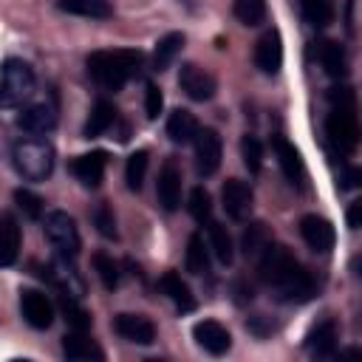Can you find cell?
Here are the masks:
<instances>
[{
	"instance_id": "1",
	"label": "cell",
	"mask_w": 362,
	"mask_h": 362,
	"mask_svg": "<svg viewBox=\"0 0 362 362\" xmlns=\"http://www.w3.org/2000/svg\"><path fill=\"white\" fill-rule=\"evenodd\" d=\"M257 274L274 291V297L283 300V303H305L314 294L311 274L291 257L288 249H283L277 243H269L260 252V257H257Z\"/></svg>"
},
{
	"instance_id": "2",
	"label": "cell",
	"mask_w": 362,
	"mask_h": 362,
	"mask_svg": "<svg viewBox=\"0 0 362 362\" xmlns=\"http://www.w3.org/2000/svg\"><path fill=\"white\" fill-rule=\"evenodd\" d=\"M144 54L136 48H116V51H93L88 57V74L102 90H122L127 79L139 74Z\"/></svg>"
},
{
	"instance_id": "3",
	"label": "cell",
	"mask_w": 362,
	"mask_h": 362,
	"mask_svg": "<svg viewBox=\"0 0 362 362\" xmlns=\"http://www.w3.org/2000/svg\"><path fill=\"white\" fill-rule=\"evenodd\" d=\"M331 113L325 119V136L337 153H354L359 144V124H356V99L351 88H334L331 93Z\"/></svg>"
},
{
	"instance_id": "4",
	"label": "cell",
	"mask_w": 362,
	"mask_h": 362,
	"mask_svg": "<svg viewBox=\"0 0 362 362\" xmlns=\"http://www.w3.org/2000/svg\"><path fill=\"white\" fill-rule=\"evenodd\" d=\"M11 161H14V170L25 178V181H45L51 173H54V147L45 141V139H20L14 147H11Z\"/></svg>"
},
{
	"instance_id": "5",
	"label": "cell",
	"mask_w": 362,
	"mask_h": 362,
	"mask_svg": "<svg viewBox=\"0 0 362 362\" xmlns=\"http://www.w3.org/2000/svg\"><path fill=\"white\" fill-rule=\"evenodd\" d=\"M34 71L28 62L8 57L0 68V107H23L34 93Z\"/></svg>"
},
{
	"instance_id": "6",
	"label": "cell",
	"mask_w": 362,
	"mask_h": 362,
	"mask_svg": "<svg viewBox=\"0 0 362 362\" xmlns=\"http://www.w3.org/2000/svg\"><path fill=\"white\" fill-rule=\"evenodd\" d=\"M45 238L51 240V246L59 255H68V257L79 255V232H76V223L68 212L54 209L45 215Z\"/></svg>"
},
{
	"instance_id": "7",
	"label": "cell",
	"mask_w": 362,
	"mask_h": 362,
	"mask_svg": "<svg viewBox=\"0 0 362 362\" xmlns=\"http://www.w3.org/2000/svg\"><path fill=\"white\" fill-rule=\"evenodd\" d=\"M192 141H195V170H198V175H212V173H218L221 156H223V144H221L218 130L204 127V130L195 133Z\"/></svg>"
},
{
	"instance_id": "8",
	"label": "cell",
	"mask_w": 362,
	"mask_h": 362,
	"mask_svg": "<svg viewBox=\"0 0 362 362\" xmlns=\"http://www.w3.org/2000/svg\"><path fill=\"white\" fill-rule=\"evenodd\" d=\"M20 311H23V320L37 331L51 328V322H54V303L40 288H23L20 291Z\"/></svg>"
},
{
	"instance_id": "9",
	"label": "cell",
	"mask_w": 362,
	"mask_h": 362,
	"mask_svg": "<svg viewBox=\"0 0 362 362\" xmlns=\"http://www.w3.org/2000/svg\"><path fill=\"white\" fill-rule=\"evenodd\" d=\"M45 272H48V280H51L62 294H71V297H76V300L85 294V280L79 277V272H76V266H74V257L57 252V257L48 263Z\"/></svg>"
},
{
	"instance_id": "10",
	"label": "cell",
	"mask_w": 362,
	"mask_h": 362,
	"mask_svg": "<svg viewBox=\"0 0 362 362\" xmlns=\"http://www.w3.org/2000/svg\"><path fill=\"white\" fill-rule=\"evenodd\" d=\"M178 85H181V90L192 99V102H206V99H212L215 96V76L212 74H206L204 68H198L195 62H187V65H181V71H178Z\"/></svg>"
},
{
	"instance_id": "11",
	"label": "cell",
	"mask_w": 362,
	"mask_h": 362,
	"mask_svg": "<svg viewBox=\"0 0 362 362\" xmlns=\"http://www.w3.org/2000/svg\"><path fill=\"white\" fill-rule=\"evenodd\" d=\"M156 198L161 204V209L175 212L181 204V170L173 158H167L158 170V181H156Z\"/></svg>"
},
{
	"instance_id": "12",
	"label": "cell",
	"mask_w": 362,
	"mask_h": 362,
	"mask_svg": "<svg viewBox=\"0 0 362 362\" xmlns=\"http://www.w3.org/2000/svg\"><path fill=\"white\" fill-rule=\"evenodd\" d=\"M221 201H223V209L232 221H246L252 215V189L246 181L240 178H229L221 189Z\"/></svg>"
},
{
	"instance_id": "13",
	"label": "cell",
	"mask_w": 362,
	"mask_h": 362,
	"mask_svg": "<svg viewBox=\"0 0 362 362\" xmlns=\"http://www.w3.org/2000/svg\"><path fill=\"white\" fill-rule=\"evenodd\" d=\"M300 235L314 252H328V249H334V240H337L331 221L322 215H303L300 218Z\"/></svg>"
},
{
	"instance_id": "14",
	"label": "cell",
	"mask_w": 362,
	"mask_h": 362,
	"mask_svg": "<svg viewBox=\"0 0 362 362\" xmlns=\"http://www.w3.org/2000/svg\"><path fill=\"white\" fill-rule=\"evenodd\" d=\"M255 65L263 74H277L283 65V40L277 28H269L257 42H255Z\"/></svg>"
},
{
	"instance_id": "15",
	"label": "cell",
	"mask_w": 362,
	"mask_h": 362,
	"mask_svg": "<svg viewBox=\"0 0 362 362\" xmlns=\"http://www.w3.org/2000/svg\"><path fill=\"white\" fill-rule=\"evenodd\" d=\"M105 164H107V153L105 150H93V153H82L71 161V173L76 175V181L88 189H96L102 184L105 175Z\"/></svg>"
},
{
	"instance_id": "16",
	"label": "cell",
	"mask_w": 362,
	"mask_h": 362,
	"mask_svg": "<svg viewBox=\"0 0 362 362\" xmlns=\"http://www.w3.org/2000/svg\"><path fill=\"white\" fill-rule=\"evenodd\" d=\"M113 331L136 345H150L156 339V325L144 317V314H116L113 320Z\"/></svg>"
},
{
	"instance_id": "17",
	"label": "cell",
	"mask_w": 362,
	"mask_h": 362,
	"mask_svg": "<svg viewBox=\"0 0 362 362\" xmlns=\"http://www.w3.org/2000/svg\"><path fill=\"white\" fill-rule=\"evenodd\" d=\"M192 337H195V342H198L206 354H212V356L226 354V351H229V345H232L229 331H226L221 322H215V320H201V322H195Z\"/></svg>"
},
{
	"instance_id": "18",
	"label": "cell",
	"mask_w": 362,
	"mask_h": 362,
	"mask_svg": "<svg viewBox=\"0 0 362 362\" xmlns=\"http://www.w3.org/2000/svg\"><path fill=\"white\" fill-rule=\"evenodd\" d=\"M17 127L25 130V133H34V136L54 130L57 127V110H54V105L37 102V105L23 107L20 116H17Z\"/></svg>"
},
{
	"instance_id": "19",
	"label": "cell",
	"mask_w": 362,
	"mask_h": 362,
	"mask_svg": "<svg viewBox=\"0 0 362 362\" xmlns=\"http://www.w3.org/2000/svg\"><path fill=\"white\" fill-rule=\"evenodd\" d=\"M62 354L71 362H102L105 351L88 337V331H68L62 337Z\"/></svg>"
},
{
	"instance_id": "20",
	"label": "cell",
	"mask_w": 362,
	"mask_h": 362,
	"mask_svg": "<svg viewBox=\"0 0 362 362\" xmlns=\"http://www.w3.org/2000/svg\"><path fill=\"white\" fill-rule=\"evenodd\" d=\"M272 147H274V156H277L280 170L286 173V178H288L291 184L303 187V181H305V167H303V158H300L297 147H294L286 136H274V139H272Z\"/></svg>"
},
{
	"instance_id": "21",
	"label": "cell",
	"mask_w": 362,
	"mask_h": 362,
	"mask_svg": "<svg viewBox=\"0 0 362 362\" xmlns=\"http://www.w3.org/2000/svg\"><path fill=\"white\" fill-rule=\"evenodd\" d=\"M116 116H119V113H116V105H113V102L96 99L90 116H88V122H85V127H82V136H85V139H99L102 133H107V130L116 124Z\"/></svg>"
},
{
	"instance_id": "22",
	"label": "cell",
	"mask_w": 362,
	"mask_h": 362,
	"mask_svg": "<svg viewBox=\"0 0 362 362\" xmlns=\"http://www.w3.org/2000/svg\"><path fill=\"white\" fill-rule=\"evenodd\" d=\"M337 325L334 320H322L320 325H314L305 337V348L314 354V356H334L337 354Z\"/></svg>"
},
{
	"instance_id": "23",
	"label": "cell",
	"mask_w": 362,
	"mask_h": 362,
	"mask_svg": "<svg viewBox=\"0 0 362 362\" xmlns=\"http://www.w3.org/2000/svg\"><path fill=\"white\" fill-rule=\"evenodd\" d=\"M158 288H161L164 297H170V300L175 303L178 311H192V308H195V297H192L189 286L181 280V274L164 272V274L158 277Z\"/></svg>"
},
{
	"instance_id": "24",
	"label": "cell",
	"mask_w": 362,
	"mask_h": 362,
	"mask_svg": "<svg viewBox=\"0 0 362 362\" xmlns=\"http://www.w3.org/2000/svg\"><path fill=\"white\" fill-rule=\"evenodd\" d=\"M20 249V226L11 212H0V266H11Z\"/></svg>"
},
{
	"instance_id": "25",
	"label": "cell",
	"mask_w": 362,
	"mask_h": 362,
	"mask_svg": "<svg viewBox=\"0 0 362 362\" xmlns=\"http://www.w3.org/2000/svg\"><path fill=\"white\" fill-rule=\"evenodd\" d=\"M198 130H201V127H198V119H195L189 110H184V107L173 110L170 119H167V136H170V141H175V144H189Z\"/></svg>"
},
{
	"instance_id": "26",
	"label": "cell",
	"mask_w": 362,
	"mask_h": 362,
	"mask_svg": "<svg viewBox=\"0 0 362 362\" xmlns=\"http://www.w3.org/2000/svg\"><path fill=\"white\" fill-rule=\"evenodd\" d=\"M181 48H184V34H181V31L164 34V37L156 42V48H153V68H156V71H167V68L173 65V59L181 54Z\"/></svg>"
},
{
	"instance_id": "27",
	"label": "cell",
	"mask_w": 362,
	"mask_h": 362,
	"mask_svg": "<svg viewBox=\"0 0 362 362\" xmlns=\"http://www.w3.org/2000/svg\"><path fill=\"white\" fill-rule=\"evenodd\" d=\"M320 62H322L325 74H328V76H334V79L345 76V71H348L345 48H342L337 40H325V42H320Z\"/></svg>"
},
{
	"instance_id": "28",
	"label": "cell",
	"mask_w": 362,
	"mask_h": 362,
	"mask_svg": "<svg viewBox=\"0 0 362 362\" xmlns=\"http://www.w3.org/2000/svg\"><path fill=\"white\" fill-rule=\"evenodd\" d=\"M187 272L189 274H206L209 272V243L204 240L201 232H192L189 235V243H187Z\"/></svg>"
},
{
	"instance_id": "29",
	"label": "cell",
	"mask_w": 362,
	"mask_h": 362,
	"mask_svg": "<svg viewBox=\"0 0 362 362\" xmlns=\"http://www.w3.org/2000/svg\"><path fill=\"white\" fill-rule=\"evenodd\" d=\"M62 11L68 14H79V17H96V20H107L113 14L110 0H59L57 3Z\"/></svg>"
},
{
	"instance_id": "30",
	"label": "cell",
	"mask_w": 362,
	"mask_h": 362,
	"mask_svg": "<svg viewBox=\"0 0 362 362\" xmlns=\"http://www.w3.org/2000/svg\"><path fill=\"white\" fill-rule=\"evenodd\" d=\"M209 249L215 252V257H218L223 266H229V263L235 260V243H232V235H229L226 226L218 223V221H209Z\"/></svg>"
},
{
	"instance_id": "31",
	"label": "cell",
	"mask_w": 362,
	"mask_h": 362,
	"mask_svg": "<svg viewBox=\"0 0 362 362\" xmlns=\"http://www.w3.org/2000/svg\"><path fill=\"white\" fill-rule=\"evenodd\" d=\"M300 8H303V17L308 25L314 28H325L334 23V0H300Z\"/></svg>"
},
{
	"instance_id": "32",
	"label": "cell",
	"mask_w": 362,
	"mask_h": 362,
	"mask_svg": "<svg viewBox=\"0 0 362 362\" xmlns=\"http://www.w3.org/2000/svg\"><path fill=\"white\" fill-rule=\"evenodd\" d=\"M59 311H62V317H65V322H68L71 331H88V328H90V314L79 305L76 297L62 294V297H59Z\"/></svg>"
},
{
	"instance_id": "33",
	"label": "cell",
	"mask_w": 362,
	"mask_h": 362,
	"mask_svg": "<svg viewBox=\"0 0 362 362\" xmlns=\"http://www.w3.org/2000/svg\"><path fill=\"white\" fill-rule=\"evenodd\" d=\"M232 11L243 25H260L266 20V0H232Z\"/></svg>"
},
{
	"instance_id": "34",
	"label": "cell",
	"mask_w": 362,
	"mask_h": 362,
	"mask_svg": "<svg viewBox=\"0 0 362 362\" xmlns=\"http://www.w3.org/2000/svg\"><path fill=\"white\" fill-rule=\"evenodd\" d=\"M272 243V238H269V229H266V223H252L246 232H243V255L246 257H260V252L266 249Z\"/></svg>"
},
{
	"instance_id": "35",
	"label": "cell",
	"mask_w": 362,
	"mask_h": 362,
	"mask_svg": "<svg viewBox=\"0 0 362 362\" xmlns=\"http://www.w3.org/2000/svg\"><path fill=\"white\" fill-rule=\"evenodd\" d=\"M147 164H150V156H147V150H136L130 158H127V170H124V175H127V187L130 189H141V184H144V175H147Z\"/></svg>"
},
{
	"instance_id": "36",
	"label": "cell",
	"mask_w": 362,
	"mask_h": 362,
	"mask_svg": "<svg viewBox=\"0 0 362 362\" xmlns=\"http://www.w3.org/2000/svg\"><path fill=\"white\" fill-rule=\"evenodd\" d=\"M93 269H96V274H99V280L107 291H113L119 286V263L113 257H107L105 252H96L93 255Z\"/></svg>"
},
{
	"instance_id": "37",
	"label": "cell",
	"mask_w": 362,
	"mask_h": 362,
	"mask_svg": "<svg viewBox=\"0 0 362 362\" xmlns=\"http://www.w3.org/2000/svg\"><path fill=\"white\" fill-rule=\"evenodd\" d=\"M187 209H189V215L195 218V221H209L212 218V195L204 189V187H195L192 192H189V204H187Z\"/></svg>"
},
{
	"instance_id": "38",
	"label": "cell",
	"mask_w": 362,
	"mask_h": 362,
	"mask_svg": "<svg viewBox=\"0 0 362 362\" xmlns=\"http://www.w3.org/2000/svg\"><path fill=\"white\" fill-rule=\"evenodd\" d=\"M240 156H243V164L249 173H260V164H263V147L255 136H243L240 139Z\"/></svg>"
},
{
	"instance_id": "39",
	"label": "cell",
	"mask_w": 362,
	"mask_h": 362,
	"mask_svg": "<svg viewBox=\"0 0 362 362\" xmlns=\"http://www.w3.org/2000/svg\"><path fill=\"white\" fill-rule=\"evenodd\" d=\"M90 218H93V223H96L99 235H105V238H116V218H113V209H110L105 201L93 206Z\"/></svg>"
},
{
	"instance_id": "40",
	"label": "cell",
	"mask_w": 362,
	"mask_h": 362,
	"mask_svg": "<svg viewBox=\"0 0 362 362\" xmlns=\"http://www.w3.org/2000/svg\"><path fill=\"white\" fill-rule=\"evenodd\" d=\"M14 201H17V206H20L28 218H40V215H42V198H40L37 192H31V189H17V192H14Z\"/></svg>"
},
{
	"instance_id": "41",
	"label": "cell",
	"mask_w": 362,
	"mask_h": 362,
	"mask_svg": "<svg viewBox=\"0 0 362 362\" xmlns=\"http://www.w3.org/2000/svg\"><path fill=\"white\" fill-rule=\"evenodd\" d=\"M161 107H164V96H161L158 85L147 82V88H144V110H147V119H158Z\"/></svg>"
},
{
	"instance_id": "42",
	"label": "cell",
	"mask_w": 362,
	"mask_h": 362,
	"mask_svg": "<svg viewBox=\"0 0 362 362\" xmlns=\"http://www.w3.org/2000/svg\"><path fill=\"white\" fill-rule=\"evenodd\" d=\"M359 218H362V201H354L348 209V229H359Z\"/></svg>"
},
{
	"instance_id": "43",
	"label": "cell",
	"mask_w": 362,
	"mask_h": 362,
	"mask_svg": "<svg viewBox=\"0 0 362 362\" xmlns=\"http://www.w3.org/2000/svg\"><path fill=\"white\" fill-rule=\"evenodd\" d=\"M359 184V170H345V175H342V189H354Z\"/></svg>"
},
{
	"instance_id": "44",
	"label": "cell",
	"mask_w": 362,
	"mask_h": 362,
	"mask_svg": "<svg viewBox=\"0 0 362 362\" xmlns=\"http://www.w3.org/2000/svg\"><path fill=\"white\" fill-rule=\"evenodd\" d=\"M3 144H6V133H3V124H0V150H3Z\"/></svg>"
},
{
	"instance_id": "45",
	"label": "cell",
	"mask_w": 362,
	"mask_h": 362,
	"mask_svg": "<svg viewBox=\"0 0 362 362\" xmlns=\"http://www.w3.org/2000/svg\"><path fill=\"white\" fill-rule=\"evenodd\" d=\"M181 3H187V6H192V0H181Z\"/></svg>"
}]
</instances>
